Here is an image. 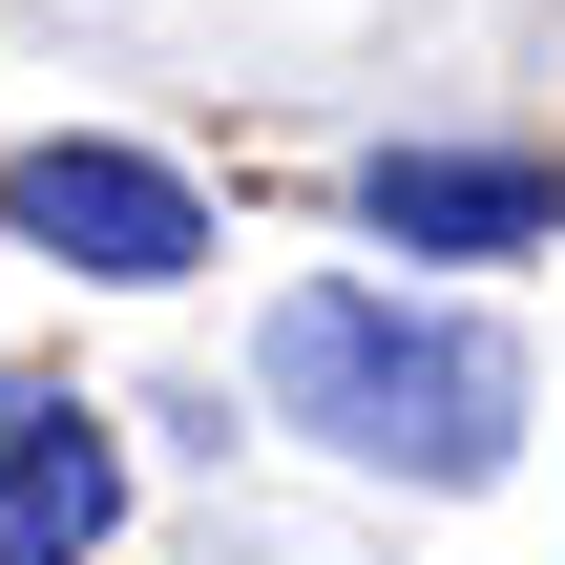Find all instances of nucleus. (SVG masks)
I'll list each match as a JSON object with an SVG mask.
<instances>
[{
  "mask_svg": "<svg viewBox=\"0 0 565 565\" xmlns=\"http://www.w3.org/2000/svg\"><path fill=\"white\" fill-rule=\"evenodd\" d=\"M252 377L315 461H377V482H503V440H524V356L461 294H398V273H294Z\"/></svg>",
  "mask_w": 565,
  "mask_h": 565,
  "instance_id": "f257e3e1",
  "label": "nucleus"
},
{
  "mask_svg": "<svg viewBox=\"0 0 565 565\" xmlns=\"http://www.w3.org/2000/svg\"><path fill=\"white\" fill-rule=\"evenodd\" d=\"M0 231H21V252H63V273H105V294L210 273V189H189V168H147V147H105V126L21 147V168H0Z\"/></svg>",
  "mask_w": 565,
  "mask_h": 565,
  "instance_id": "f03ea898",
  "label": "nucleus"
},
{
  "mask_svg": "<svg viewBox=\"0 0 565 565\" xmlns=\"http://www.w3.org/2000/svg\"><path fill=\"white\" fill-rule=\"evenodd\" d=\"M356 231L419 252V273H503V252L565 231V168L545 147H377V168H356Z\"/></svg>",
  "mask_w": 565,
  "mask_h": 565,
  "instance_id": "7ed1b4c3",
  "label": "nucleus"
},
{
  "mask_svg": "<svg viewBox=\"0 0 565 565\" xmlns=\"http://www.w3.org/2000/svg\"><path fill=\"white\" fill-rule=\"evenodd\" d=\"M126 524V419L84 377H0V565H105Z\"/></svg>",
  "mask_w": 565,
  "mask_h": 565,
  "instance_id": "20e7f679",
  "label": "nucleus"
}]
</instances>
